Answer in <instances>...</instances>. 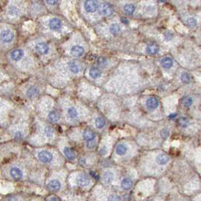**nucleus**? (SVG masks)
Wrapping results in <instances>:
<instances>
[{
	"mask_svg": "<svg viewBox=\"0 0 201 201\" xmlns=\"http://www.w3.org/2000/svg\"><path fill=\"white\" fill-rule=\"evenodd\" d=\"M8 13L9 14H11L12 16H15L18 14V10L15 6H11L8 9Z\"/></svg>",
	"mask_w": 201,
	"mask_h": 201,
	"instance_id": "2f4dec72",
	"label": "nucleus"
},
{
	"mask_svg": "<svg viewBox=\"0 0 201 201\" xmlns=\"http://www.w3.org/2000/svg\"><path fill=\"white\" fill-rule=\"evenodd\" d=\"M122 22H125V23H128V21L126 20V19H122Z\"/></svg>",
	"mask_w": 201,
	"mask_h": 201,
	"instance_id": "c03bdc74",
	"label": "nucleus"
},
{
	"mask_svg": "<svg viewBox=\"0 0 201 201\" xmlns=\"http://www.w3.org/2000/svg\"><path fill=\"white\" fill-rule=\"evenodd\" d=\"M57 1H58V0H46L47 3L51 5V6H54V5L57 4Z\"/></svg>",
	"mask_w": 201,
	"mask_h": 201,
	"instance_id": "4c0bfd02",
	"label": "nucleus"
},
{
	"mask_svg": "<svg viewBox=\"0 0 201 201\" xmlns=\"http://www.w3.org/2000/svg\"><path fill=\"white\" fill-rule=\"evenodd\" d=\"M110 33H111L112 34H117V33H120V25H118L117 23H113V24H112V25L110 26Z\"/></svg>",
	"mask_w": 201,
	"mask_h": 201,
	"instance_id": "bb28decb",
	"label": "nucleus"
},
{
	"mask_svg": "<svg viewBox=\"0 0 201 201\" xmlns=\"http://www.w3.org/2000/svg\"><path fill=\"white\" fill-rule=\"evenodd\" d=\"M36 50L38 53H40L41 54H47L49 51V45L45 44L44 42H40L36 44Z\"/></svg>",
	"mask_w": 201,
	"mask_h": 201,
	"instance_id": "423d86ee",
	"label": "nucleus"
},
{
	"mask_svg": "<svg viewBox=\"0 0 201 201\" xmlns=\"http://www.w3.org/2000/svg\"><path fill=\"white\" fill-rule=\"evenodd\" d=\"M100 75H101V72L97 67H92L89 70V76L93 79L100 77Z\"/></svg>",
	"mask_w": 201,
	"mask_h": 201,
	"instance_id": "6ab92c4d",
	"label": "nucleus"
},
{
	"mask_svg": "<svg viewBox=\"0 0 201 201\" xmlns=\"http://www.w3.org/2000/svg\"><path fill=\"white\" fill-rule=\"evenodd\" d=\"M113 178H114V175L112 172L110 171H108V172H105L103 175V181L104 183L106 184H110L113 181Z\"/></svg>",
	"mask_w": 201,
	"mask_h": 201,
	"instance_id": "dca6fc26",
	"label": "nucleus"
},
{
	"mask_svg": "<svg viewBox=\"0 0 201 201\" xmlns=\"http://www.w3.org/2000/svg\"><path fill=\"white\" fill-rule=\"evenodd\" d=\"M100 153L101 155H105L107 154V148L105 147H102L100 149Z\"/></svg>",
	"mask_w": 201,
	"mask_h": 201,
	"instance_id": "58836bf2",
	"label": "nucleus"
},
{
	"mask_svg": "<svg viewBox=\"0 0 201 201\" xmlns=\"http://www.w3.org/2000/svg\"><path fill=\"white\" fill-rule=\"evenodd\" d=\"M158 105H159V102L156 98L151 97L147 99L146 101V106L149 110H155L157 108Z\"/></svg>",
	"mask_w": 201,
	"mask_h": 201,
	"instance_id": "0eeeda50",
	"label": "nucleus"
},
{
	"mask_svg": "<svg viewBox=\"0 0 201 201\" xmlns=\"http://www.w3.org/2000/svg\"><path fill=\"white\" fill-rule=\"evenodd\" d=\"M96 144H97V142H96L95 138L86 141V147H88V149H93L94 147L96 146Z\"/></svg>",
	"mask_w": 201,
	"mask_h": 201,
	"instance_id": "c756f323",
	"label": "nucleus"
},
{
	"mask_svg": "<svg viewBox=\"0 0 201 201\" xmlns=\"http://www.w3.org/2000/svg\"><path fill=\"white\" fill-rule=\"evenodd\" d=\"M173 64V61H172V59L171 57H163L161 61V65L164 68L166 69H169L172 66Z\"/></svg>",
	"mask_w": 201,
	"mask_h": 201,
	"instance_id": "a211bd4d",
	"label": "nucleus"
},
{
	"mask_svg": "<svg viewBox=\"0 0 201 201\" xmlns=\"http://www.w3.org/2000/svg\"><path fill=\"white\" fill-rule=\"evenodd\" d=\"M67 113H68L69 117L71 119H76L78 117V112L77 110L75 109L74 108H70L67 110Z\"/></svg>",
	"mask_w": 201,
	"mask_h": 201,
	"instance_id": "cd10ccee",
	"label": "nucleus"
},
{
	"mask_svg": "<svg viewBox=\"0 0 201 201\" xmlns=\"http://www.w3.org/2000/svg\"><path fill=\"white\" fill-rule=\"evenodd\" d=\"M192 102H193V100L191 98H187L185 99V100H184V104H185V107H190L191 104H192Z\"/></svg>",
	"mask_w": 201,
	"mask_h": 201,
	"instance_id": "c9c22d12",
	"label": "nucleus"
},
{
	"mask_svg": "<svg viewBox=\"0 0 201 201\" xmlns=\"http://www.w3.org/2000/svg\"><path fill=\"white\" fill-rule=\"evenodd\" d=\"M108 201H122L121 197L117 194H113V195L110 196L108 198Z\"/></svg>",
	"mask_w": 201,
	"mask_h": 201,
	"instance_id": "473e14b6",
	"label": "nucleus"
},
{
	"mask_svg": "<svg viewBox=\"0 0 201 201\" xmlns=\"http://www.w3.org/2000/svg\"><path fill=\"white\" fill-rule=\"evenodd\" d=\"M135 10V7L132 4H128L124 6V11L128 15H131L134 13Z\"/></svg>",
	"mask_w": 201,
	"mask_h": 201,
	"instance_id": "5701e85b",
	"label": "nucleus"
},
{
	"mask_svg": "<svg viewBox=\"0 0 201 201\" xmlns=\"http://www.w3.org/2000/svg\"><path fill=\"white\" fill-rule=\"evenodd\" d=\"M100 13L104 16H110L111 15L113 12V6L110 4L108 3H104L102 6H100Z\"/></svg>",
	"mask_w": 201,
	"mask_h": 201,
	"instance_id": "39448f33",
	"label": "nucleus"
},
{
	"mask_svg": "<svg viewBox=\"0 0 201 201\" xmlns=\"http://www.w3.org/2000/svg\"><path fill=\"white\" fill-rule=\"evenodd\" d=\"M188 25L191 26V27H194V26L197 25V20L194 18H190L188 20Z\"/></svg>",
	"mask_w": 201,
	"mask_h": 201,
	"instance_id": "e433bc0d",
	"label": "nucleus"
},
{
	"mask_svg": "<svg viewBox=\"0 0 201 201\" xmlns=\"http://www.w3.org/2000/svg\"><path fill=\"white\" fill-rule=\"evenodd\" d=\"M156 161L160 165H165L169 161V157L165 154H160L156 156Z\"/></svg>",
	"mask_w": 201,
	"mask_h": 201,
	"instance_id": "f8f14e48",
	"label": "nucleus"
},
{
	"mask_svg": "<svg viewBox=\"0 0 201 201\" xmlns=\"http://www.w3.org/2000/svg\"><path fill=\"white\" fill-rule=\"evenodd\" d=\"M1 106H2V104H1V103H0V107H1Z\"/></svg>",
	"mask_w": 201,
	"mask_h": 201,
	"instance_id": "de8ad7c7",
	"label": "nucleus"
},
{
	"mask_svg": "<svg viewBox=\"0 0 201 201\" xmlns=\"http://www.w3.org/2000/svg\"><path fill=\"white\" fill-rule=\"evenodd\" d=\"M127 147L125 144H120L117 145V148H116V153L120 156H122V155H124L127 152Z\"/></svg>",
	"mask_w": 201,
	"mask_h": 201,
	"instance_id": "aec40b11",
	"label": "nucleus"
},
{
	"mask_svg": "<svg viewBox=\"0 0 201 201\" xmlns=\"http://www.w3.org/2000/svg\"><path fill=\"white\" fill-rule=\"evenodd\" d=\"M49 120L50 122L55 123V122H58L60 120V115L57 113L56 111H52L49 113Z\"/></svg>",
	"mask_w": 201,
	"mask_h": 201,
	"instance_id": "412c9836",
	"label": "nucleus"
},
{
	"mask_svg": "<svg viewBox=\"0 0 201 201\" xmlns=\"http://www.w3.org/2000/svg\"><path fill=\"white\" fill-rule=\"evenodd\" d=\"M181 79L184 83H188L190 80V75L187 73H184V74H181Z\"/></svg>",
	"mask_w": 201,
	"mask_h": 201,
	"instance_id": "7c9ffc66",
	"label": "nucleus"
},
{
	"mask_svg": "<svg viewBox=\"0 0 201 201\" xmlns=\"http://www.w3.org/2000/svg\"><path fill=\"white\" fill-rule=\"evenodd\" d=\"M62 26V23L57 18H53L49 21V27L52 30H58Z\"/></svg>",
	"mask_w": 201,
	"mask_h": 201,
	"instance_id": "6e6552de",
	"label": "nucleus"
},
{
	"mask_svg": "<svg viewBox=\"0 0 201 201\" xmlns=\"http://www.w3.org/2000/svg\"><path fill=\"white\" fill-rule=\"evenodd\" d=\"M160 2H165V0H159Z\"/></svg>",
	"mask_w": 201,
	"mask_h": 201,
	"instance_id": "49530a36",
	"label": "nucleus"
},
{
	"mask_svg": "<svg viewBox=\"0 0 201 201\" xmlns=\"http://www.w3.org/2000/svg\"><path fill=\"white\" fill-rule=\"evenodd\" d=\"M84 6L86 11L89 13H93L98 8V2L97 0H86Z\"/></svg>",
	"mask_w": 201,
	"mask_h": 201,
	"instance_id": "f257e3e1",
	"label": "nucleus"
},
{
	"mask_svg": "<svg viewBox=\"0 0 201 201\" xmlns=\"http://www.w3.org/2000/svg\"><path fill=\"white\" fill-rule=\"evenodd\" d=\"M83 138L84 139L87 140H90V139H93L95 138V132L90 129H86L84 132H83Z\"/></svg>",
	"mask_w": 201,
	"mask_h": 201,
	"instance_id": "4be33fe9",
	"label": "nucleus"
},
{
	"mask_svg": "<svg viewBox=\"0 0 201 201\" xmlns=\"http://www.w3.org/2000/svg\"><path fill=\"white\" fill-rule=\"evenodd\" d=\"M68 66H69V69H70V70L72 72V73H74V74H77V73H79V67H78V65L76 64L75 62L70 61V62H69Z\"/></svg>",
	"mask_w": 201,
	"mask_h": 201,
	"instance_id": "393cba45",
	"label": "nucleus"
},
{
	"mask_svg": "<svg viewBox=\"0 0 201 201\" xmlns=\"http://www.w3.org/2000/svg\"><path fill=\"white\" fill-rule=\"evenodd\" d=\"M179 124L182 127H186L188 125V121L186 118H181L179 120Z\"/></svg>",
	"mask_w": 201,
	"mask_h": 201,
	"instance_id": "f704fd0d",
	"label": "nucleus"
},
{
	"mask_svg": "<svg viewBox=\"0 0 201 201\" xmlns=\"http://www.w3.org/2000/svg\"><path fill=\"white\" fill-rule=\"evenodd\" d=\"M38 158L41 162H42L43 163H51L53 159V155L52 154V153L47 151H40L38 154Z\"/></svg>",
	"mask_w": 201,
	"mask_h": 201,
	"instance_id": "f03ea898",
	"label": "nucleus"
},
{
	"mask_svg": "<svg viewBox=\"0 0 201 201\" xmlns=\"http://www.w3.org/2000/svg\"><path fill=\"white\" fill-rule=\"evenodd\" d=\"M49 201H59V200L56 197H52Z\"/></svg>",
	"mask_w": 201,
	"mask_h": 201,
	"instance_id": "79ce46f5",
	"label": "nucleus"
},
{
	"mask_svg": "<svg viewBox=\"0 0 201 201\" xmlns=\"http://www.w3.org/2000/svg\"><path fill=\"white\" fill-rule=\"evenodd\" d=\"M8 201H16V200L14 199V198H10Z\"/></svg>",
	"mask_w": 201,
	"mask_h": 201,
	"instance_id": "37998d69",
	"label": "nucleus"
},
{
	"mask_svg": "<svg viewBox=\"0 0 201 201\" xmlns=\"http://www.w3.org/2000/svg\"><path fill=\"white\" fill-rule=\"evenodd\" d=\"M0 37L4 43H9L14 40V33L10 30H5L1 33Z\"/></svg>",
	"mask_w": 201,
	"mask_h": 201,
	"instance_id": "7ed1b4c3",
	"label": "nucleus"
},
{
	"mask_svg": "<svg viewBox=\"0 0 201 201\" xmlns=\"http://www.w3.org/2000/svg\"><path fill=\"white\" fill-rule=\"evenodd\" d=\"M38 94H39V90H38L37 88L33 87V86L29 88L28 91H27V95L29 98L36 97Z\"/></svg>",
	"mask_w": 201,
	"mask_h": 201,
	"instance_id": "b1692460",
	"label": "nucleus"
},
{
	"mask_svg": "<svg viewBox=\"0 0 201 201\" xmlns=\"http://www.w3.org/2000/svg\"><path fill=\"white\" fill-rule=\"evenodd\" d=\"M22 136H23V135H22V133L21 132H18L16 133V138H18V139L21 138Z\"/></svg>",
	"mask_w": 201,
	"mask_h": 201,
	"instance_id": "a19ab883",
	"label": "nucleus"
},
{
	"mask_svg": "<svg viewBox=\"0 0 201 201\" xmlns=\"http://www.w3.org/2000/svg\"><path fill=\"white\" fill-rule=\"evenodd\" d=\"M71 54L74 57H80L84 53V49L80 45H75L71 49Z\"/></svg>",
	"mask_w": 201,
	"mask_h": 201,
	"instance_id": "9b49d317",
	"label": "nucleus"
},
{
	"mask_svg": "<svg viewBox=\"0 0 201 201\" xmlns=\"http://www.w3.org/2000/svg\"><path fill=\"white\" fill-rule=\"evenodd\" d=\"M106 124V122L104 120V119L101 118V117H98L96 120H95V126L98 129H102Z\"/></svg>",
	"mask_w": 201,
	"mask_h": 201,
	"instance_id": "a878e982",
	"label": "nucleus"
},
{
	"mask_svg": "<svg viewBox=\"0 0 201 201\" xmlns=\"http://www.w3.org/2000/svg\"><path fill=\"white\" fill-rule=\"evenodd\" d=\"M44 132H45V135L46 137L49 138H52L54 135V129L51 126H46L45 130H44Z\"/></svg>",
	"mask_w": 201,
	"mask_h": 201,
	"instance_id": "c85d7f7f",
	"label": "nucleus"
},
{
	"mask_svg": "<svg viewBox=\"0 0 201 201\" xmlns=\"http://www.w3.org/2000/svg\"><path fill=\"white\" fill-rule=\"evenodd\" d=\"M76 183L79 186L83 187V188H86V187L88 186L91 183V180H90L89 177L86 174H81L76 178Z\"/></svg>",
	"mask_w": 201,
	"mask_h": 201,
	"instance_id": "20e7f679",
	"label": "nucleus"
},
{
	"mask_svg": "<svg viewBox=\"0 0 201 201\" xmlns=\"http://www.w3.org/2000/svg\"><path fill=\"white\" fill-rule=\"evenodd\" d=\"M10 175L12 178H15V179H19L23 176V172L17 167H13L10 170Z\"/></svg>",
	"mask_w": 201,
	"mask_h": 201,
	"instance_id": "4468645a",
	"label": "nucleus"
},
{
	"mask_svg": "<svg viewBox=\"0 0 201 201\" xmlns=\"http://www.w3.org/2000/svg\"><path fill=\"white\" fill-rule=\"evenodd\" d=\"M175 117H176V114L171 115V116H170V118H175Z\"/></svg>",
	"mask_w": 201,
	"mask_h": 201,
	"instance_id": "a18cd8bd",
	"label": "nucleus"
},
{
	"mask_svg": "<svg viewBox=\"0 0 201 201\" xmlns=\"http://www.w3.org/2000/svg\"><path fill=\"white\" fill-rule=\"evenodd\" d=\"M146 52L149 54H156L159 52V46L154 42H151L147 45Z\"/></svg>",
	"mask_w": 201,
	"mask_h": 201,
	"instance_id": "1a4fd4ad",
	"label": "nucleus"
},
{
	"mask_svg": "<svg viewBox=\"0 0 201 201\" xmlns=\"http://www.w3.org/2000/svg\"><path fill=\"white\" fill-rule=\"evenodd\" d=\"M160 135H161L162 138H163V139H166L169 135V130H168V129H163V130L160 132Z\"/></svg>",
	"mask_w": 201,
	"mask_h": 201,
	"instance_id": "72a5a7b5",
	"label": "nucleus"
},
{
	"mask_svg": "<svg viewBox=\"0 0 201 201\" xmlns=\"http://www.w3.org/2000/svg\"><path fill=\"white\" fill-rule=\"evenodd\" d=\"M23 56V51L21 49H16L14 50L11 54V57L12 60L15 61H18L21 60Z\"/></svg>",
	"mask_w": 201,
	"mask_h": 201,
	"instance_id": "2eb2a0df",
	"label": "nucleus"
},
{
	"mask_svg": "<svg viewBox=\"0 0 201 201\" xmlns=\"http://www.w3.org/2000/svg\"><path fill=\"white\" fill-rule=\"evenodd\" d=\"M64 155L66 156V157L70 160H74L76 158V156L75 151L72 149V148L68 147H64Z\"/></svg>",
	"mask_w": 201,
	"mask_h": 201,
	"instance_id": "ddd939ff",
	"label": "nucleus"
},
{
	"mask_svg": "<svg viewBox=\"0 0 201 201\" xmlns=\"http://www.w3.org/2000/svg\"><path fill=\"white\" fill-rule=\"evenodd\" d=\"M105 64H106V59H104V58H100L98 61V64L104 66Z\"/></svg>",
	"mask_w": 201,
	"mask_h": 201,
	"instance_id": "ea45409f",
	"label": "nucleus"
},
{
	"mask_svg": "<svg viewBox=\"0 0 201 201\" xmlns=\"http://www.w3.org/2000/svg\"><path fill=\"white\" fill-rule=\"evenodd\" d=\"M61 183H60V181L55 179L52 180V181L48 184V188L50 190H52V191H54V192H56L57 190H59L60 188H61Z\"/></svg>",
	"mask_w": 201,
	"mask_h": 201,
	"instance_id": "9d476101",
	"label": "nucleus"
},
{
	"mask_svg": "<svg viewBox=\"0 0 201 201\" xmlns=\"http://www.w3.org/2000/svg\"><path fill=\"white\" fill-rule=\"evenodd\" d=\"M133 186V182L131 179L129 178H125L121 182V188H122L123 190H129L132 188Z\"/></svg>",
	"mask_w": 201,
	"mask_h": 201,
	"instance_id": "f3484780",
	"label": "nucleus"
}]
</instances>
